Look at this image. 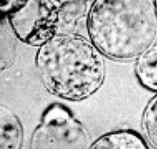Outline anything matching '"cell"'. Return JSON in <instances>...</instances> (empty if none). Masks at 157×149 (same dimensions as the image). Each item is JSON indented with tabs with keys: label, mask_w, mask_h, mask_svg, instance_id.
I'll use <instances>...</instances> for the list:
<instances>
[{
	"label": "cell",
	"mask_w": 157,
	"mask_h": 149,
	"mask_svg": "<svg viewBox=\"0 0 157 149\" xmlns=\"http://www.w3.org/2000/svg\"><path fill=\"white\" fill-rule=\"evenodd\" d=\"M144 139L149 146L157 149V93L145 107L141 121Z\"/></svg>",
	"instance_id": "10"
},
{
	"label": "cell",
	"mask_w": 157,
	"mask_h": 149,
	"mask_svg": "<svg viewBox=\"0 0 157 149\" xmlns=\"http://www.w3.org/2000/svg\"><path fill=\"white\" fill-rule=\"evenodd\" d=\"M88 134L71 110L63 104H50L33 131L31 149H89Z\"/></svg>",
	"instance_id": "3"
},
{
	"label": "cell",
	"mask_w": 157,
	"mask_h": 149,
	"mask_svg": "<svg viewBox=\"0 0 157 149\" xmlns=\"http://www.w3.org/2000/svg\"><path fill=\"white\" fill-rule=\"evenodd\" d=\"M86 29L104 57L118 61L137 59L157 43L155 1H92Z\"/></svg>",
	"instance_id": "1"
},
{
	"label": "cell",
	"mask_w": 157,
	"mask_h": 149,
	"mask_svg": "<svg viewBox=\"0 0 157 149\" xmlns=\"http://www.w3.org/2000/svg\"><path fill=\"white\" fill-rule=\"evenodd\" d=\"M24 131L18 116L9 107L0 106V149H21Z\"/></svg>",
	"instance_id": "7"
},
{
	"label": "cell",
	"mask_w": 157,
	"mask_h": 149,
	"mask_svg": "<svg viewBox=\"0 0 157 149\" xmlns=\"http://www.w3.org/2000/svg\"><path fill=\"white\" fill-rule=\"evenodd\" d=\"M61 1H26L7 17L17 38L28 45L40 47L55 36L56 11Z\"/></svg>",
	"instance_id": "4"
},
{
	"label": "cell",
	"mask_w": 157,
	"mask_h": 149,
	"mask_svg": "<svg viewBox=\"0 0 157 149\" xmlns=\"http://www.w3.org/2000/svg\"><path fill=\"white\" fill-rule=\"evenodd\" d=\"M89 149H151L143 137L131 130H115L105 133Z\"/></svg>",
	"instance_id": "6"
},
{
	"label": "cell",
	"mask_w": 157,
	"mask_h": 149,
	"mask_svg": "<svg viewBox=\"0 0 157 149\" xmlns=\"http://www.w3.org/2000/svg\"><path fill=\"white\" fill-rule=\"evenodd\" d=\"M155 6H156V10H157V1H155Z\"/></svg>",
	"instance_id": "12"
},
{
	"label": "cell",
	"mask_w": 157,
	"mask_h": 149,
	"mask_svg": "<svg viewBox=\"0 0 157 149\" xmlns=\"http://www.w3.org/2000/svg\"><path fill=\"white\" fill-rule=\"evenodd\" d=\"M103 55L81 34L55 35L39 47L35 64L43 86L69 101L92 96L105 81Z\"/></svg>",
	"instance_id": "2"
},
{
	"label": "cell",
	"mask_w": 157,
	"mask_h": 149,
	"mask_svg": "<svg viewBox=\"0 0 157 149\" xmlns=\"http://www.w3.org/2000/svg\"><path fill=\"white\" fill-rule=\"evenodd\" d=\"M26 1H1V19L7 18L14 13L25 4Z\"/></svg>",
	"instance_id": "11"
},
{
	"label": "cell",
	"mask_w": 157,
	"mask_h": 149,
	"mask_svg": "<svg viewBox=\"0 0 157 149\" xmlns=\"http://www.w3.org/2000/svg\"><path fill=\"white\" fill-rule=\"evenodd\" d=\"M1 70H6L13 65L16 57L17 38L7 18L1 19Z\"/></svg>",
	"instance_id": "9"
},
{
	"label": "cell",
	"mask_w": 157,
	"mask_h": 149,
	"mask_svg": "<svg viewBox=\"0 0 157 149\" xmlns=\"http://www.w3.org/2000/svg\"><path fill=\"white\" fill-rule=\"evenodd\" d=\"M88 1H61L56 11L55 35L79 33L86 26Z\"/></svg>",
	"instance_id": "5"
},
{
	"label": "cell",
	"mask_w": 157,
	"mask_h": 149,
	"mask_svg": "<svg viewBox=\"0 0 157 149\" xmlns=\"http://www.w3.org/2000/svg\"><path fill=\"white\" fill-rule=\"evenodd\" d=\"M135 73L144 88L157 93V43L137 59Z\"/></svg>",
	"instance_id": "8"
}]
</instances>
